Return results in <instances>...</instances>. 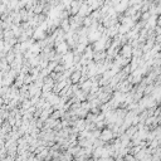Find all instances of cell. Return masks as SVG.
Masks as SVG:
<instances>
[{"label": "cell", "instance_id": "obj_12", "mask_svg": "<svg viewBox=\"0 0 161 161\" xmlns=\"http://www.w3.org/2000/svg\"><path fill=\"white\" fill-rule=\"evenodd\" d=\"M160 68H161V64H160Z\"/></svg>", "mask_w": 161, "mask_h": 161}, {"label": "cell", "instance_id": "obj_5", "mask_svg": "<svg viewBox=\"0 0 161 161\" xmlns=\"http://www.w3.org/2000/svg\"><path fill=\"white\" fill-rule=\"evenodd\" d=\"M82 70H78V69H75L74 72L70 74V82H72V84H74V83H79V80H80V78H82Z\"/></svg>", "mask_w": 161, "mask_h": 161}, {"label": "cell", "instance_id": "obj_4", "mask_svg": "<svg viewBox=\"0 0 161 161\" xmlns=\"http://www.w3.org/2000/svg\"><path fill=\"white\" fill-rule=\"evenodd\" d=\"M54 48H55V52H57L58 54H65L68 50H70L69 44L67 43V40H65V42H62V43H59L58 45H55Z\"/></svg>", "mask_w": 161, "mask_h": 161}, {"label": "cell", "instance_id": "obj_3", "mask_svg": "<svg viewBox=\"0 0 161 161\" xmlns=\"http://www.w3.org/2000/svg\"><path fill=\"white\" fill-rule=\"evenodd\" d=\"M47 37H48V33H47V30L42 29L40 27L35 28V30H34V34H33V38H34L35 40H42V39H45Z\"/></svg>", "mask_w": 161, "mask_h": 161}, {"label": "cell", "instance_id": "obj_9", "mask_svg": "<svg viewBox=\"0 0 161 161\" xmlns=\"http://www.w3.org/2000/svg\"><path fill=\"white\" fill-rule=\"evenodd\" d=\"M151 15H152V14H151L150 12H144L142 14H141V20H145V22H147L149 19L151 18Z\"/></svg>", "mask_w": 161, "mask_h": 161}, {"label": "cell", "instance_id": "obj_11", "mask_svg": "<svg viewBox=\"0 0 161 161\" xmlns=\"http://www.w3.org/2000/svg\"><path fill=\"white\" fill-rule=\"evenodd\" d=\"M157 25H160V27H161V15H159V17H157Z\"/></svg>", "mask_w": 161, "mask_h": 161}, {"label": "cell", "instance_id": "obj_7", "mask_svg": "<svg viewBox=\"0 0 161 161\" xmlns=\"http://www.w3.org/2000/svg\"><path fill=\"white\" fill-rule=\"evenodd\" d=\"M53 88H54L53 83H45L44 82L43 87H42V91H43V92H52V91H53Z\"/></svg>", "mask_w": 161, "mask_h": 161}, {"label": "cell", "instance_id": "obj_2", "mask_svg": "<svg viewBox=\"0 0 161 161\" xmlns=\"http://www.w3.org/2000/svg\"><path fill=\"white\" fill-rule=\"evenodd\" d=\"M120 54L122 57H125V58H132V57H134V47L129 43L124 44L120 49Z\"/></svg>", "mask_w": 161, "mask_h": 161}, {"label": "cell", "instance_id": "obj_6", "mask_svg": "<svg viewBox=\"0 0 161 161\" xmlns=\"http://www.w3.org/2000/svg\"><path fill=\"white\" fill-rule=\"evenodd\" d=\"M92 84H93V80L91 78H88L86 82H83L82 84H80V88H82L84 92L89 93V92H91V88H92Z\"/></svg>", "mask_w": 161, "mask_h": 161}, {"label": "cell", "instance_id": "obj_8", "mask_svg": "<svg viewBox=\"0 0 161 161\" xmlns=\"http://www.w3.org/2000/svg\"><path fill=\"white\" fill-rule=\"evenodd\" d=\"M58 65V62L57 60H49V64H48V69L50 70V72H53V70L55 69V67Z\"/></svg>", "mask_w": 161, "mask_h": 161}, {"label": "cell", "instance_id": "obj_1", "mask_svg": "<svg viewBox=\"0 0 161 161\" xmlns=\"http://www.w3.org/2000/svg\"><path fill=\"white\" fill-rule=\"evenodd\" d=\"M101 139L105 141V142L113 144V142H115V140H116L115 132H113V130L110 129V127H105V129L102 130V132H101Z\"/></svg>", "mask_w": 161, "mask_h": 161}, {"label": "cell", "instance_id": "obj_10", "mask_svg": "<svg viewBox=\"0 0 161 161\" xmlns=\"http://www.w3.org/2000/svg\"><path fill=\"white\" fill-rule=\"evenodd\" d=\"M155 43L161 44V34H157V35L155 37Z\"/></svg>", "mask_w": 161, "mask_h": 161}]
</instances>
